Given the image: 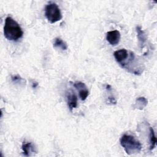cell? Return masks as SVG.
<instances>
[{"label": "cell", "mask_w": 157, "mask_h": 157, "mask_svg": "<svg viewBox=\"0 0 157 157\" xmlns=\"http://www.w3.org/2000/svg\"><path fill=\"white\" fill-rule=\"evenodd\" d=\"M120 33L118 30L108 31L106 33V39L107 42L112 45H117L120 40Z\"/></svg>", "instance_id": "cell-4"}, {"label": "cell", "mask_w": 157, "mask_h": 157, "mask_svg": "<svg viewBox=\"0 0 157 157\" xmlns=\"http://www.w3.org/2000/svg\"><path fill=\"white\" fill-rule=\"evenodd\" d=\"M53 46L55 47L61 48L63 50H66L67 49V44L59 37H56L55 39L53 42Z\"/></svg>", "instance_id": "cell-10"}, {"label": "cell", "mask_w": 157, "mask_h": 157, "mask_svg": "<svg viewBox=\"0 0 157 157\" xmlns=\"http://www.w3.org/2000/svg\"><path fill=\"white\" fill-rule=\"evenodd\" d=\"M108 101H109V102L111 104H116L117 103V101L115 99V98L113 96H110L108 98Z\"/></svg>", "instance_id": "cell-14"}, {"label": "cell", "mask_w": 157, "mask_h": 157, "mask_svg": "<svg viewBox=\"0 0 157 157\" xmlns=\"http://www.w3.org/2000/svg\"><path fill=\"white\" fill-rule=\"evenodd\" d=\"M136 32L137 34V38L139 42V44L141 46V47H143L145 42L147 40V37L146 34H145V32L141 29L140 26H136Z\"/></svg>", "instance_id": "cell-9"}, {"label": "cell", "mask_w": 157, "mask_h": 157, "mask_svg": "<svg viewBox=\"0 0 157 157\" xmlns=\"http://www.w3.org/2000/svg\"><path fill=\"white\" fill-rule=\"evenodd\" d=\"M105 88H106V90H111V86H110V85H107Z\"/></svg>", "instance_id": "cell-16"}, {"label": "cell", "mask_w": 157, "mask_h": 157, "mask_svg": "<svg viewBox=\"0 0 157 157\" xmlns=\"http://www.w3.org/2000/svg\"><path fill=\"white\" fill-rule=\"evenodd\" d=\"M66 99L68 107L71 110L77 107V97L74 92H73L72 91H67L66 93Z\"/></svg>", "instance_id": "cell-7"}, {"label": "cell", "mask_w": 157, "mask_h": 157, "mask_svg": "<svg viewBox=\"0 0 157 157\" xmlns=\"http://www.w3.org/2000/svg\"><path fill=\"white\" fill-rule=\"evenodd\" d=\"M38 85V83L37 82H35V83H33V88H36Z\"/></svg>", "instance_id": "cell-15"}, {"label": "cell", "mask_w": 157, "mask_h": 157, "mask_svg": "<svg viewBox=\"0 0 157 157\" xmlns=\"http://www.w3.org/2000/svg\"><path fill=\"white\" fill-rule=\"evenodd\" d=\"M21 149L23 151V153L26 156H29L33 155L34 153L37 152L36 147L30 142L24 141L22 143Z\"/></svg>", "instance_id": "cell-6"}, {"label": "cell", "mask_w": 157, "mask_h": 157, "mask_svg": "<svg viewBox=\"0 0 157 157\" xmlns=\"http://www.w3.org/2000/svg\"><path fill=\"white\" fill-rule=\"evenodd\" d=\"M4 34L7 39L17 41L23 37V31L20 25L15 20L10 17H7L5 20Z\"/></svg>", "instance_id": "cell-1"}, {"label": "cell", "mask_w": 157, "mask_h": 157, "mask_svg": "<svg viewBox=\"0 0 157 157\" xmlns=\"http://www.w3.org/2000/svg\"><path fill=\"white\" fill-rule=\"evenodd\" d=\"M120 142L121 147L128 155L139 153L142 150L141 144L132 136L123 134L120 138Z\"/></svg>", "instance_id": "cell-2"}, {"label": "cell", "mask_w": 157, "mask_h": 157, "mask_svg": "<svg viewBox=\"0 0 157 157\" xmlns=\"http://www.w3.org/2000/svg\"><path fill=\"white\" fill-rule=\"evenodd\" d=\"M45 15L50 23H55L62 18L61 10L55 3H50L45 6Z\"/></svg>", "instance_id": "cell-3"}, {"label": "cell", "mask_w": 157, "mask_h": 157, "mask_svg": "<svg viewBox=\"0 0 157 157\" xmlns=\"http://www.w3.org/2000/svg\"><path fill=\"white\" fill-rule=\"evenodd\" d=\"M150 150H152L156 146V138L153 129L151 127H150Z\"/></svg>", "instance_id": "cell-12"}, {"label": "cell", "mask_w": 157, "mask_h": 157, "mask_svg": "<svg viewBox=\"0 0 157 157\" xmlns=\"http://www.w3.org/2000/svg\"><path fill=\"white\" fill-rule=\"evenodd\" d=\"M147 103L148 101L144 97H139L136 99L134 106L136 108L141 110L147 105Z\"/></svg>", "instance_id": "cell-11"}, {"label": "cell", "mask_w": 157, "mask_h": 157, "mask_svg": "<svg viewBox=\"0 0 157 157\" xmlns=\"http://www.w3.org/2000/svg\"><path fill=\"white\" fill-rule=\"evenodd\" d=\"M12 81L13 83H23L25 80L18 75H13L12 77Z\"/></svg>", "instance_id": "cell-13"}, {"label": "cell", "mask_w": 157, "mask_h": 157, "mask_svg": "<svg viewBox=\"0 0 157 157\" xmlns=\"http://www.w3.org/2000/svg\"><path fill=\"white\" fill-rule=\"evenodd\" d=\"M113 56L117 62L121 64L123 63H124V61L128 58V53L126 49L123 48V49H120L115 51L113 53Z\"/></svg>", "instance_id": "cell-8"}, {"label": "cell", "mask_w": 157, "mask_h": 157, "mask_svg": "<svg viewBox=\"0 0 157 157\" xmlns=\"http://www.w3.org/2000/svg\"><path fill=\"white\" fill-rule=\"evenodd\" d=\"M74 86L78 91L79 96L82 101H85L89 95V91L85 84L82 82H75L74 83Z\"/></svg>", "instance_id": "cell-5"}]
</instances>
